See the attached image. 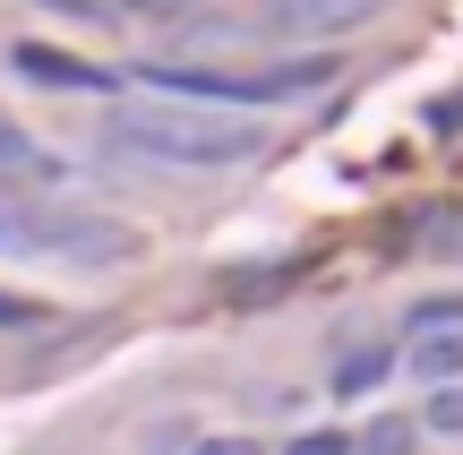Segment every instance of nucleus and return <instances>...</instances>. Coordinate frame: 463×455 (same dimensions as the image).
<instances>
[{"label":"nucleus","mask_w":463,"mask_h":455,"mask_svg":"<svg viewBox=\"0 0 463 455\" xmlns=\"http://www.w3.org/2000/svg\"><path fill=\"white\" fill-rule=\"evenodd\" d=\"M103 147H137L155 164H181V172H223L249 164L266 147V129L249 112H206V103H172V95H137L103 112Z\"/></svg>","instance_id":"obj_1"},{"label":"nucleus","mask_w":463,"mask_h":455,"mask_svg":"<svg viewBox=\"0 0 463 455\" xmlns=\"http://www.w3.org/2000/svg\"><path fill=\"white\" fill-rule=\"evenodd\" d=\"M0 181H17V189H61L69 164H61V155H52L34 129H17V120L0 112Z\"/></svg>","instance_id":"obj_2"},{"label":"nucleus","mask_w":463,"mask_h":455,"mask_svg":"<svg viewBox=\"0 0 463 455\" xmlns=\"http://www.w3.org/2000/svg\"><path fill=\"white\" fill-rule=\"evenodd\" d=\"M9 69H17V78H34V86H52V95H78V86H112L103 69L69 61V52H52V43H17V52H9Z\"/></svg>","instance_id":"obj_3"},{"label":"nucleus","mask_w":463,"mask_h":455,"mask_svg":"<svg viewBox=\"0 0 463 455\" xmlns=\"http://www.w3.org/2000/svg\"><path fill=\"white\" fill-rule=\"evenodd\" d=\"M283 34H352L378 17V0H283Z\"/></svg>","instance_id":"obj_4"},{"label":"nucleus","mask_w":463,"mask_h":455,"mask_svg":"<svg viewBox=\"0 0 463 455\" xmlns=\"http://www.w3.org/2000/svg\"><path fill=\"white\" fill-rule=\"evenodd\" d=\"M412 370L430 378V387H463V327H430V336H412Z\"/></svg>","instance_id":"obj_5"},{"label":"nucleus","mask_w":463,"mask_h":455,"mask_svg":"<svg viewBox=\"0 0 463 455\" xmlns=\"http://www.w3.org/2000/svg\"><path fill=\"white\" fill-rule=\"evenodd\" d=\"M34 250H52V206L0 198V258H34Z\"/></svg>","instance_id":"obj_6"},{"label":"nucleus","mask_w":463,"mask_h":455,"mask_svg":"<svg viewBox=\"0 0 463 455\" xmlns=\"http://www.w3.org/2000/svg\"><path fill=\"white\" fill-rule=\"evenodd\" d=\"M386 370H395V361H386L378 344H361V353H344V361H335V395H369Z\"/></svg>","instance_id":"obj_7"},{"label":"nucleus","mask_w":463,"mask_h":455,"mask_svg":"<svg viewBox=\"0 0 463 455\" xmlns=\"http://www.w3.org/2000/svg\"><path fill=\"white\" fill-rule=\"evenodd\" d=\"M412 447H420V422H403V412H378L361 430V455H412Z\"/></svg>","instance_id":"obj_8"},{"label":"nucleus","mask_w":463,"mask_h":455,"mask_svg":"<svg viewBox=\"0 0 463 455\" xmlns=\"http://www.w3.org/2000/svg\"><path fill=\"white\" fill-rule=\"evenodd\" d=\"M430 430L438 439H463V387H430Z\"/></svg>","instance_id":"obj_9"},{"label":"nucleus","mask_w":463,"mask_h":455,"mask_svg":"<svg viewBox=\"0 0 463 455\" xmlns=\"http://www.w3.org/2000/svg\"><path fill=\"white\" fill-rule=\"evenodd\" d=\"M189 447V430L181 422H172V430H146V439H137V455H181Z\"/></svg>","instance_id":"obj_10"},{"label":"nucleus","mask_w":463,"mask_h":455,"mask_svg":"<svg viewBox=\"0 0 463 455\" xmlns=\"http://www.w3.org/2000/svg\"><path fill=\"white\" fill-rule=\"evenodd\" d=\"M189 455H266V447H258V439H198Z\"/></svg>","instance_id":"obj_11"},{"label":"nucleus","mask_w":463,"mask_h":455,"mask_svg":"<svg viewBox=\"0 0 463 455\" xmlns=\"http://www.w3.org/2000/svg\"><path fill=\"white\" fill-rule=\"evenodd\" d=\"M137 17H155V26H172V17H181V0H129Z\"/></svg>","instance_id":"obj_12"},{"label":"nucleus","mask_w":463,"mask_h":455,"mask_svg":"<svg viewBox=\"0 0 463 455\" xmlns=\"http://www.w3.org/2000/svg\"><path fill=\"white\" fill-rule=\"evenodd\" d=\"M34 9H52V17H103L95 0H34Z\"/></svg>","instance_id":"obj_13"},{"label":"nucleus","mask_w":463,"mask_h":455,"mask_svg":"<svg viewBox=\"0 0 463 455\" xmlns=\"http://www.w3.org/2000/svg\"><path fill=\"white\" fill-rule=\"evenodd\" d=\"M9 318H26V301H9V292H0V327H9Z\"/></svg>","instance_id":"obj_14"}]
</instances>
